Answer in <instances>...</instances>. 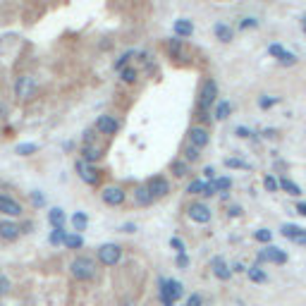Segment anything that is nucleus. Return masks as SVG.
Instances as JSON below:
<instances>
[{
    "instance_id": "obj_1",
    "label": "nucleus",
    "mask_w": 306,
    "mask_h": 306,
    "mask_svg": "<svg viewBox=\"0 0 306 306\" xmlns=\"http://www.w3.org/2000/svg\"><path fill=\"white\" fill-rule=\"evenodd\" d=\"M96 129H86L84 132V148H82V153H84V158L82 160H86V163H98V160L103 158V146L96 141Z\"/></svg>"
},
{
    "instance_id": "obj_2",
    "label": "nucleus",
    "mask_w": 306,
    "mask_h": 306,
    "mask_svg": "<svg viewBox=\"0 0 306 306\" xmlns=\"http://www.w3.org/2000/svg\"><path fill=\"white\" fill-rule=\"evenodd\" d=\"M182 294H184V287L177 280H160V299H163V306H175V301L182 299Z\"/></svg>"
},
{
    "instance_id": "obj_3",
    "label": "nucleus",
    "mask_w": 306,
    "mask_h": 306,
    "mask_svg": "<svg viewBox=\"0 0 306 306\" xmlns=\"http://www.w3.org/2000/svg\"><path fill=\"white\" fill-rule=\"evenodd\" d=\"M70 273L74 280H82V282H86V280L93 278V261H91L89 256H76L74 261L70 263Z\"/></svg>"
},
{
    "instance_id": "obj_4",
    "label": "nucleus",
    "mask_w": 306,
    "mask_h": 306,
    "mask_svg": "<svg viewBox=\"0 0 306 306\" xmlns=\"http://www.w3.org/2000/svg\"><path fill=\"white\" fill-rule=\"evenodd\" d=\"M256 263H278V265H285L287 263V254L278 246H265L256 254Z\"/></svg>"
},
{
    "instance_id": "obj_5",
    "label": "nucleus",
    "mask_w": 306,
    "mask_h": 306,
    "mask_svg": "<svg viewBox=\"0 0 306 306\" xmlns=\"http://www.w3.org/2000/svg\"><path fill=\"white\" fill-rule=\"evenodd\" d=\"M216 101H218V84L213 82V79H206L201 86V93H199V108H201V110H208Z\"/></svg>"
},
{
    "instance_id": "obj_6",
    "label": "nucleus",
    "mask_w": 306,
    "mask_h": 306,
    "mask_svg": "<svg viewBox=\"0 0 306 306\" xmlns=\"http://www.w3.org/2000/svg\"><path fill=\"white\" fill-rule=\"evenodd\" d=\"M74 170L79 173V177H82L86 184H91V187H96L98 182H101V170H98V167H93V163H86V160H76Z\"/></svg>"
},
{
    "instance_id": "obj_7",
    "label": "nucleus",
    "mask_w": 306,
    "mask_h": 306,
    "mask_svg": "<svg viewBox=\"0 0 306 306\" xmlns=\"http://www.w3.org/2000/svg\"><path fill=\"white\" fill-rule=\"evenodd\" d=\"M120 258H122V249H120L118 244H103L98 249V261L103 265H118Z\"/></svg>"
},
{
    "instance_id": "obj_8",
    "label": "nucleus",
    "mask_w": 306,
    "mask_h": 306,
    "mask_svg": "<svg viewBox=\"0 0 306 306\" xmlns=\"http://www.w3.org/2000/svg\"><path fill=\"white\" fill-rule=\"evenodd\" d=\"M146 189L153 199H163V196L170 192V184H167V180L163 175H156V177H151V180L146 182Z\"/></svg>"
},
{
    "instance_id": "obj_9",
    "label": "nucleus",
    "mask_w": 306,
    "mask_h": 306,
    "mask_svg": "<svg viewBox=\"0 0 306 306\" xmlns=\"http://www.w3.org/2000/svg\"><path fill=\"white\" fill-rule=\"evenodd\" d=\"M96 132L103 134V137H112V134L120 132V122L112 115H101L96 120Z\"/></svg>"
},
{
    "instance_id": "obj_10",
    "label": "nucleus",
    "mask_w": 306,
    "mask_h": 306,
    "mask_svg": "<svg viewBox=\"0 0 306 306\" xmlns=\"http://www.w3.org/2000/svg\"><path fill=\"white\" fill-rule=\"evenodd\" d=\"M34 91H36V82H34V76H20L17 79V84H14V93H17V98H29V96H34Z\"/></svg>"
},
{
    "instance_id": "obj_11",
    "label": "nucleus",
    "mask_w": 306,
    "mask_h": 306,
    "mask_svg": "<svg viewBox=\"0 0 306 306\" xmlns=\"http://www.w3.org/2000/svg\"><path fill=\"white\" fill-rule=\"evenodd\" d=\"M187 216H189V220H194V223H201V225L211 223V208L206 203H192L187 208Z\"/></svg>"
},
{
    "instance_id": "obj_12",
    "label": "nucleus",
    "mask_w": 306,
    "mask_h": 306,
    "mask_svg": "<svg viewBox=\"0 0 306 306\" xmlns=\"http://www.w3.org/2000/svg\"><path fill=\"white\" fill-rule=\"evenodd\" d=\"M101 199H103V203H108V206H122V203H125V189L105 187L103 192H101Z\"/></svg>"
},
{
    "instance_id": "obj_13",
    "label": "nucleus",
    "mask_w": 306,
    "mask_h": 306,
    "mask_svg": "<svg viewBox=\"0 0 306 306\" xmlns=\"http://www.w3.org/2000/svg\"><path fill=\"white\" fill-rule=\"evenodd\" d=\"M0 213H5V216H22V206L20 201H14L12 196H7V194H0Z\"/></svg>"
},
{
    "instance_id": "obj_14",
    "label": "nucleus",
    "mask_w": 306,
    "mask_h": 306,
    "mask_svg": "<svg viewBox=\"0 0 306 306\" xmlns=\"http://www.w3.org/2000/svg\"><path fill=\"white\" fill-rule=\"evenodd\" d=\"M208 141H211V134L206 127H192L189 129V144L203 148V146H208Z\"/></svg>"
},
{
    "instance_id": "obj_15",
    "label": "nucleus",
    "mask_w": 306,
    "mask_h": 306,
    "mask_svg": "<svg viewBox=\"0 0 306 306\" xmlns=\"http://www.w3.org/2000/svg\"><path fill=\"white\" fill-rule=\"evenodd\" d=\"M20 235H22V230H20V225L17 223H10V220L0 223V237H3L5 242H14Z\"/></svg>"
},
{
    "instance_id": "obj_16",
    "label": "nucleus",
    "mask_w": 306,
    "mask_h": 306,
    "mask_svg": "<svg viewBox=\"0 0 306 306\" xmlns=\"http://www.w3.org/2000/svg\"><path fill=\"white\" fill-rule=\"evenodd\" d=\"M211 265H213V275L220 280H230L232 278V268H227V263L223 261V256H216L213 261H211Z\"/></svg>"
},
{
    "instance_id": "obj_17",
    "label": "nucleus",
    "mask_w": 306,
    "mask_h": 306,
    "mask_svg": "<svg viewBox=\"0 0 306 306\" xmlns=\"http://www.w3.org/2000/svg\"><path fill=\"white\" fill-rule=\"evenodd\" d=\"M187 194H203V196H213L216 192H213V187H211V184H208L206 180H194V182H189Z\"/></svg>"
},
{
    "instance_id": "obj_18",
    "label": "nucleus",
    "mask_w": 306,
    "mask_h": 306,
    "mask_svg": "<svg viewBox=\"0 0 306 306\" xmlns=\"http://www.w3.org/2000/svg\"><path fill=\"white\" fill-rule=\"evenodd\" d=\"M213 34H216L218 41H223V43H230L232 39H235V31H232V27H230V24H225V22H218L216 27H213Z\"/></svg>"
},
{
    "instance_id": "obj_19",
    "label": "nucleus",
    "mask_w": 306,
    "mask_h": 306,
    "mask_svg": "<svg viewBox=\"0 0 306 306\" xmlns=\"http://www.w3.org/2000/svg\"><path fill=\"white\" fill-rule=\"evenodd\" d=\"M173 29H175V36H177V39H189V36L194 34V24L189 20H177L173 24Z\"/></svg>"
},
{
    "instance_id": "obj_20",
    "label": "nucleus",
    "mask_w": 306,
    "mask_h": 306,
    "mask_svg": "<svg viewBox=\"0 0 306 306\" xmlns=\"http://www.w3.org/2000/svg\"><path fill=\"white\" fill-rule=\"evenodd\" d=\"M278 187L282 189V192H287L290 196H299V194H301V187H299V184H294L290 177H280V180H278Z\"/></svg>"
},
{
    "instance_id": "obj_21",
    "label": "nucleus",
    "mask_w": 306,
    "mask_h": 306,
    "mask_svg": "<svg viewBox=\"0 0 306 306\" xmlns=\"http://www.w3.org/2000/svg\"><path fill=\"white\" fill-rule=\"evenodd\" d=\"M230 112H232V105H230V101H218L216 103V110H213V118L220 122V120H227Z\"/></svg>"
},
{
    "instance_id": "obj_22",
    "label": "nucleus",
    "mask_w": 306,
    "mask_h": 306,
    "mask_svg": "<svg viewBox=\"0 0 306 306\" xmlns=\"http://www.w3.org/2000/svg\"><path fill=\"white\" fill-rule=\"evenodd\" d=\"M246 275H249L251 282H265L268 280V275H265L263 271H261V263L251 265V268H246Z\"/></svg>"
},
{
    "instance_id": "obj_23",
    "label": "nucleus",
    "mask_w": 306,
    "mask_h": 306,
    "mask_svg": "<svg viewBox=\"0 0 306 306\" xmlns=\"http://www.w3.org/2000/svg\"><path fill=\"white\" fill-rule=\"evenodd\" d=\"M48 220L53 227H63L65 225V211L63 208H50L48 211Z\"/></svg>"
},
{
    "instance_id": "obj_24",
    "label": "nucleus",
    "mask_w": 306,
    "mask_h": 306,
    "mask_svg": "<svg viewBox=\"0 0 306 306\" xmlns=\"http://www.w3.org/2000/svg\"><path fill=\"white\" fill-rule=\"evenodd\" d=\"M275 60H278L280 65H285V67H292V65H297V55L294 53H290V50H280L278 55H275Z\"/></svg>"
},
{
    "instance_id": "obj_25",
    "label": "nucleus",
    "mask_w": 306,
    "mask_h": 306,
    "mask_svg": "<svg viewBox=\"0 0 306 306\" xmlns=\"http://www.w3.org/2000/svg\"><path fill=\"white\" fill-rule=\"evenodd\" d=\"M167 53H170V58H182V39H167Z\"/></svg>"
},
{
    "instance_id": "obj_26",
    "label": "nucleus",
    "mask_w": 306,
    "mask_h": 306,
    "mask_svg": "<svg viewBox=\"0 0 306 306\" xmlns=\"http://www.w3.org/2000/svg\"><path fill=\"white\" fill-rule=\"evenodd\" d=\"M170 170H173L175 177H184V175L189 173V163H187V160H182V158H177V160H173Z\"/></svg>"
},
{
    "instance_id": "obj_27",
    "label": "nucleus",
    "mask_w": 306,
    "mask_h": 306,
    "mask_svg": "<svg viewBox=\"0 0 306 306\" xmlns=\"http://www.w3.org/2000/svg\"><path fill=\"white\" fill-rule=\"evenodd\" d=\"M72 225H74L76 232H84V230H86V225H89V218H86V213L76 211L74 216H72Z\"/></svg>"
},
{
    "instance_id": "obj_28",
    "label": "nucleus",
    "mask_w": 306,
    "mask_h": 306,
    "mask_svg": "<svg viewBox=\"0 0 306 306\" xmlns=\"http://www.w3.org/2000/svg\"><path fill=\"white\" fill-rule=\"evenodd\" d=\"M63 246H67V249H82V246H84L82 235H65Z\"/></svg>"
},
{
    "instance_id": "obj_29",
    "label": "nucleus",
    "mask_w": 306,
    "mask_h": 306,
    "mask_svg": "<svg viewBox=\"0 0 306 306\" xmlns=\"http://www.w3.org/2000/svg\"><path fill=\"white\" fill-rule=\"evenodd\" d=\"M134 199H137V203H139V206H148V203L156 201V199H153V196L148 194V189H146V187H139V189H137Z\"/></svg>"
},
{
    "instance_id": "obj_30",
    "label": "nucleus",
    "mask_w": 306,
    "mask_h": 306,
    "mask_svg": "<svg viewBox=\"0 0 306 306\" xmlns=\"http://www.w3.org/2000/svg\"><path fill=\"white\" fill-rule=\"evenodd\" d=\"M211 187H213V192H227V189L232 187V180H230V177H213Z\"/></svg>"
},
{
    "instance_id": "obj_31",
    "label": "nucleus",
    "mask_w": 306,
    "mask_h": 306,
    "mask_svg": "<svg viewBox=\"0 0 306 306\" xmlns=\"http://www.w3.org/2000/svg\"><path fill=\"white\" fill-rule=\"evenodd\" d=\"M182 153H184V160H187V163H194V160H199V156H201V148L194 146V144H187Z\"/></svg>"
},
{
    "instance_id": "obj_32",
    "label": "nucleus",
    "mask_w": 306,
    "mask_h": 306,
    "mask_svg": "<svg viewBox=\"0 0 306 306\" xmlns=\"http://www.w3.org/2000/svg\"><path fill=\"white\" fill-rule=\"evenodd\" d=\"M137 76H139V74H137V70H134V67H129V65L120 70V79H122L125 84H134V82H137Z\"/></svg>"
},
{
    "instance_id": "obj_33",
    "label": "nucleus",
    "mask_w": 306,
    "mask_h": 306,
    "mask_svg": "<svg viewBox=\"0 0 306 306\" xmlns=\"http://www.w3.org/2000/svg\"><path fill=\"white\" fill-rule=\"evenodd\" d=\"M280 232H282V237H287V239L292 242L294 237H297V235H299V232H301V227H299V225L287 223V225H282V227H280Z\"/></svg>"
},
{
    "instance_id": "obj_34",
    "label": "nucleus",
    "mask_w": 306,
    "mask_h": 306,
    "mask_svg": "<svg viewBox=\"0 0 306 306\" xmlns=\"http://www.w3.org/2000/svg\"><path fill=\"white\" fill-rule=\"evenodd\" d=\"M65 227H53V232H50V237H48V242L53 244V246H60L63 244V239H65Z\"/></svg>"
},
{
    "instance_id": "obj_35",
    "label": "nucleus",
    "mask_w": 306,
    "mask_h": 306,
    "mask_svg": "<svg viewBox=\"0 0 306 306\" xmlns=\"http://www.w3.org/2000/svg\"><path fill=\"white\" fill-rule=\"evenodd\" d=\"M225 165L235 167V170H251V163H246V160H242V158H227Z\"/></svg>"
},
{
    "instance_id": "obj_36",
    "label": "nucleus",
    "mask_w": 306,
    "mask_h": 306,
    "mask_svg": "<svg viewBox=\"0 0 306 306\" xmlns=\"http://www.w3.org/2000/svg\"><path fill=\"white\" fill-rule=\"evenodd\" d=\"M39 151V146L36 144H20V146L14 148V153L17 156H31V153H36Z\"/></svg>"
},
{
    "instance_id": "obj_37",
    "label": "nucleus",
    "mask_w": 306,
    "mask_h": 306,
    "mask_svg": "<svg viewBox=\"0 0 306 306\" xmlns=\"http://www.w3.org/2000/svg\"><path fill=\"white\" fill-rule=\"evenodd\" d=\"M246 29H258L256 17H244V20H239V31H246Z\"/></svg>"
},
{
    "instance_id": "obj_38",
    "label": "nucleus",
    "mask_w": 306,
    "mask_h": 306,
    "mask_svg": "<svg viewBox=\"0 0 306 306\" xmlns=\"http://www.w3.org/2000/svg\"><path fill=\"white\" fill-rule=\"evenodd\" d=\"M280 103V96H261V101H258V105L263 108V110H268V108H273V105Z\"/></svg>"
},
{
    "instance_id": "obj_39",
    "label": "nucleus",
    "mask_w": 306,
    "mask_h": 306,
    "mask_svg": "<svg viewBox=\"0 0 306 306\" xmlns=\"http://www.w3.org/2000/svg\"><path fill=\"white\" fill-rule=\"evenodd\" d=\"M263 187H265V192H278V180L273 177V175H265L263 177Z\"/></svg>"
},
{
    "instance_id": "obj_40",
    "label": "nucleus",
    "mask_w": 306,
    "mask_h": 306,
    "mask_svg": "<svg viewBox=\"0 0 306 306\" xmlns=\"http://www.w3.org/2000/svg\"><path fill=\"white\" fill-rule=\"evenodd\" d=\"M254 237H256V242L268 244L273 239V232H271V230H256V232H254Z\"/></svg>"
},
{
    "instance_id": "obj_41",
    "label": "nucleus",
    "mask_w": 306,
    "mask_h": 306,
    "mask_svg": "<svg viewBox=\"0 0 306 306\" xmlns=\"http://www.w3.org/2000/svg\"><path fill=\"white\" fill-rule=\"evenodd\" d=\"M134 58V53L132 50H129V53H125V55L122 58H118V60H115V70H122V67H127V65H129V60H132Z\"/></svg>"
},
{
    "instance_id": "obj_42",
    "label": "nucleus",
    "mask_w": 306,
    "mask_h": 306,
    "mask_svg": "<svg viewBox=\"0 0 306 306\" xmlns=\"http://www.w3.org/2000/svg\"><path fill=\"white\" fill-rule=\"evenodd\" d=\"M10 280L5 278V275H3V273H0V297H5V294H10Z\"/></svg>"
},
{
    "instance_id": "obj_43",
    "label": "nucleus",
    "mask_w": 306,
    "mask_h": 306,
    "mask_svg": "<svg viewBox=\"0 0 306 306\" xmlns=\"http://www.w3.org/2000/svg\"><path fill=\"white\" fill-rule=\"evenodd\" d=\"M292 242L297 244V246H306V227H301V232H299L297 237H294Z\"/></svg>"
},
{
    "instance_id": "obj_44",
    "label": "nucleus",
    "mask_w": 306,
    "mask_h": 306,
    "mask_svg": "<svg viewBox=\"0 0 306 306\" xmlns=\"http://www.w3.org/2000/svg\"><path fill=\"white\" fill-rule=\"evenodd\" d=\"M177 265H180V268H187L189 265V256L184 251H177Z\"/></svg>"
},
{
    "instance_id": "obj_45",
    "label": "nucleus",
    "mask_w": 306,
    "mask_h": 306,
    "mask_svg": "<svg viewBox=\"0 0 306 306\" xmlns=\"http://www.w3.org/2000/svg\"><path fill=\"white\" fill-rule=\"evenodd\" d=\"M235 134L239 137V139H249V137H251V129H249V127H237Z\"/></svg>"
},
{
    "instance_id": "obj_46",
    "label": "nucleus",
    "mask_w": 306,
    "mask_h": 306,
    "mask_svg": "<svg viewBox=\"0 0 306 306\" xmlns=\"http://www.w3.org/2000/svg\"><path fill=\"white\" fill-rule=\"evenodd\" d=\"M170 246H173L175 251H184V242H182L180 237H173V239H170Z\"/></svg>"
},
{
    "instance_id": "obj_47",
    "label": "nucleus",
    "mask_w": 306,
    "mask_h": 306,
    "mask_svg": "<svg viewBox=\"0 0 306 306\" xmlns=\"http://www.w3.org/2000/svg\"><path fill=\"white\" fill-rule=\"evenodd\" d=\"M187 306H201V294H192L187 299Z\"/></svg>"
},
{
    "instance_id": "obj_48",
    "label": "nucleus",
    "mask_w": 306,
    "mask_h": 306,
    "mask_svg": "<svg viewBox=\"0 0 306 306\" xmlns=\"http://www.w3.org/2000/svg\"><path fill=\"white\" fill-rule=\"evenodd\" d=\"M227 213H230V218H239L242 216V206H230Z\"/></svg>"
},
{
    "instance_id": "obj_49",
    "label": "nucleus",
    "mask_w": 306,
    "mask_h": 306,
    "mask_svg": "<svg viewBox=\"0 0 306 306\" xmlns=\"http://www.w3.org/2000/svg\"><path fill=\"white\" fill-rule=\"evenodd\" d=\"M31 201H34V206H43V196H41V192H31Z\"/></svg>"
},
{
    "instance_id": "obj_50",
    "label": "nucleus",
    "mask_w": 306,
    "mask_h": 306,
    "mask_svg": "<svg viewBox=\"0 0 306 306\" xmlns=\"http://www.w3.org/2000/svg\"><path fill=\"white\" fill-rule=\"evenodd\" d=\"M203 177H206V180H213V177H216V170H213V167H203Z\"/></svg>"
},
{
    "instance_id": "obj_51",
    "label": "nucleus",
    "mask_w": 306,
    "mask_h": 306,
    "mask_svg": "<svg viewBox=\"0 0 306 306\" xmlns=\"http://www.w3.org/2000/svg\"><path fill=\"white\" fill-rule=\"evenodd\" d=\"M232 273H246V265H244V263H239V261H237V263L232 265Z\"/></svg>"
},
{
    "instance_id": "obj_52",
    "label": "nucleus",
    "mask_w": 306,
    "mask_h": 306,
    "mask_svg": "<svg viewBox=\"0 0 306 306\" xmlns=\"http://www.w3.org/2000/svg\"><path fill=\"white\" fill-rule=\"evenodd\" d=\"M263 137H265V139H275V137H278V132H275V129H265Z\"/></svg>"
},
{
    "instance_id": "obj_53",
    "label": "nucleus",
    "mask_w": 306,
    "mask_h": 306,
    "mask_svg": "<svg viewBox=\"0 0 306 306\" xmlns=\"http://www.w3.org/2000/svg\"><path fill=\"white\" fill-rule=\"evenodd\" d=\"M122 232H137V225H134V223H127L125 227H122Z\"/></svg>"
},
{
    "instance_id": "obj_54",
    "label": "nucleus",
    "mask_w": 306,
    "mask_h": 306,
    "mask_svg": "<svg viewBox=\"0 0 306 306\" xmlns=\"http://www.w3.org/2000/svg\"><path fill=\"white\" fill-rule=\"evenodd\" d=\"M20 230H22V232H24V235H27V232H31V230H34V225H31V223H24Z\"/></svg>"
},
{
    "instance_id": "obj_55",
    "label": "nucleus",
    "mask_w": 306,
    "mask_h": 306,
    "mask_svg": "<svg viewBox=\"0 0 306 306\" xmlns=\"http://www.w3.org/2000/svg\"><path fill=\"white\" fill-rule=\"evenodd\" d=\"M297 211H299L301 216H306V201H301V203H297Z\"/></svg>"
},
{
    "instance_id": "obj_56",
    "label": "nucleus",
    "mask_w": 306,
    "mask_h": 306,
    "mask_svg": "<svg viewBox=\"0 0 306 306\" xmlns=\"http://www.w3.org/2000/svg\"><path fill=\"white\" fill-rule=\"evenodd\" d=\"M301 29H304V34H306V14L301 17Z\"/></svg>"
}]
</instances>
